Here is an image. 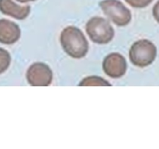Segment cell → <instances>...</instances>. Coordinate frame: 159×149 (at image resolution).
I'll return each mask as SVG.
<instances>
[{
	"mask_svg": "<svg viewBox=\"0 0 159 149\" xmlns=\"http://www.w3.org/2000/svg\"><path fill=\"white\" fill-rule=\"evenodd\" d=\"M99 6L116 26H125L131 20L130 10L119 0H102L99 2Z\"/></svg>",
	"mask_w": 159,
	"mask_h": 149,
	"instance_id": "cell-4",
	"label": "cell"
},
{
	"mask_svg": "<svg viewBox=\"0 0 159 149\" xmlns=\"http://www.w3.org/2000/svg\"><path fill=\"white\" fill-rule=\"evenodd\" d=\"M127 61L119 53H112L105 57L102 62V69L106 74L113 79L124 75L127 71Z\"/></svg>",
	"mask_w": 159,
	"mask_h": 149,
	"instance_id": "cell-6",
	"label": "cell"
},
{
	"mask_svg": "<svg viewBox=\"0 0 159 149\" xmlns=\"http://www.w3.org/2000/svg\"><path fill=\"white\" fill-rule=\"evenodd\" d=\"M129 56L134 65L144 68L153 63L157 56V48L150 40H140L133 43Z\"/></svg>",
	"mask_w": 159,
	"mask_h": 149,
	"instance_id": "cell-3",
	"label": "cell"
},
{
	"mask_svg": "<svg viewBox=\"0 0 159 149\" xmlns=\"http://www.w3.org/2000/svg\"><path fill=\"white\" fill-rule=\"evenodd\" d=\"M80 86H110L111 84L99 76H88L81 81Z\"/></svg>",
	"mask_w": 159,
	"mask_h": 149,
	"instance_id": "cell-9",
	"label": "cell"
},
{
	"mask_svg": "<svg viewBox=\"0 0 159 149\" xmlns=\"http://www.w3.org/2000/svg\"><path fill=\"white\" fill-rule=\"evenodd\" d=\"M26 79L32 86H48L53 80V72L48 65L36 62L26 71Z\"/></svg>",
	"mask_w": 159,
	"mask_h": 149,
	"instance_id": "cell-5",
	"label": "cell"
},
{
	"mask_svg": "<svg viewBox=\"0 0 159 149\" xmlns=\"http://www.w3.org/2000/svg\"><path fill=\"white\" fill-rule=\"evenodd\" d=\"M60 41L65 52L73 58H82L88 53V41L81 29L75 26L65 28L61 34Z\"/></svg>",
	"mask_w": 159,
	"mask_h": 149,
	"instance_id": "cell-1",
	"label": "cell"
},
{
	"mask_svg": "<svg viewBox=\"0 0 159 149\" xmlns=\"http://www.w3.org/2000/svg\"><path fill=\"white\" fill-rule=\"evenodd\" d=\"M11 56L6 50L0 47V74L5 72L10 65Z\"/></svg>",
	"mask_w": 159,
	"mask_h": 149,
	"instance_id": "cell-10",
	"label": "cell"
},
{
	"mask_svg": "<svg viewBox=\"0 0 159 149\" xmlns=\"http://www.w3.org/2000/svg\"><path fill=\"white\" fill-rule=\"evenodd\" d=\"M85 29L92 41L98 44H107L114 37V29L110 22L102 17L90 19L87 22Z\"/></svg>",
	"mask_w": 159,
	"mask_h": 149,
	"instance_id": "cell-2",
	"label": "cell"
},
{
	"mask_svg": "<svg viewBox=\"0 0 159 149\" xmlns=\"http://www.w3.org/2000/svg\"><path fill=\"white\" fill-rule=\"evenodd\" d=\"M0 11L2 13L16 20H24L30 12V6H20L12 0H0Z\"/></svg>",
	"mask_w": 159,
	"mask_h": 149,
	"instance_id": "cell-8",
	"label": "cell"
},
{
	"mask_svg": "<svg viewBox=\"0 0 159 149\" xmlns=\"http://www.w3.org/2000/svg\"><path fill=\"white\" fill-rule=\"evenodd\" d=\"M153 16L155 20L159 23V0L153 7Z\"/></svg>",
	"mask_w": 159,
	"mask_h": 149,
	"instance_id": "cell-12",
	"label": "cell"
},
{
	"mask_svg": "<svg viewBox=\"0 0 159 149\" xmlns=\"http://www.w3.org/2000/svg\"><path fill=\"white\" fill-rule=\"evenodd\" d=\"M125 2L132 7L141 9L150 5L153 0H125Z\"/></svg>",
	"mask_w": 159,
	"mask_h": 149,
	"instance_id": "cell-11",
	"label": "cell"
},
{
	"mask_svg": "<svg viewBox=\"0 0 159 149\" xmlns=\"http://www.w3.org/2000/svg\"><path fill=\"white\" fill-rule=\"evenodd\" d=\"M21 30L18 25L11 20H0V43L3 44H13L19 40Z\"/></svg>",
	"mask_w": 159,
	"mask_h": 149,
	"instance_id": "cell-7",
	"label": "cell"
},
{
	"mask_svg": "<svg viewBox=\"0 0 159 149\" xmlns=\"http://www.w3.org/2000/svg\"><path fill=\"white\" fill-rule=\"evenodd\" d=\"M16 1L20 2H21V3H26V2H29L36 1V0H16Z\"/></svg>",
	"mask_w": 159,
	"mask_h": 149,
	"instance_id": "cell-13",
	"label": "cell"
}]
</instances>
